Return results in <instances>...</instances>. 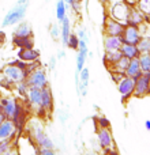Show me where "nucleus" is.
<instances>
[{"label": "nucleus", "mask_w": 150, "mask_h": 155, "mask_svg": "<svg viewBox=\"0 0 150 155\" xmlns=\"http://www.w3.org/2000/svg\"><path fill=\"white\" fill-rule=\"evenodd\" d=\"M23 132L32 137V140L37 144V147L40 150H43V148H56L55 142L51 139L48 132L45 131V127H44L41 118L38 117L29 118L26 125H25Z\"/></svg>", "instance_id": "nucleus-1"}, {"label": "nucleus", "mask_w": 150, "mask_h": 155, "mask_svg": "<svg viewBox=\"0 0 150 155\" xmlns=\"http://www.w3.org/2000/svg\"><path fill=\"white\" fill-rule=\"evenodd\" d=\"M14 150L16 155H38L40 148L37 147L32 137L27 134L22 132L21 135H16L14 139Z\"/></svg>", "instance_id": "nucleus-2"}, {"label": "nucleus", "mask_w": 150, "mask_h": 155, "mask_svg": "<svg viewBox=\"0 0 150 155\" xmlns=\"http://www.w3.org/2000/svg\"><path fill=\"white\" fill-rule=\"evenodd\" d=\"M27 7H29V2L27 3H16L7 14H5L4 19L2 22V27H8L12 25H18L19 22L23 21L25 15H26Z\"/></svg>", "instance_id": "nucleus-3"}, {"label": "nucleus", "mask_w": 150, "mask_h": 155, "mask_svg": "<svg viewBox=\"0 0 150 155\" xmlns=\"http://www.w3.org/2000/svg\"><path fill=\"white\" fill-rule=\"evenodd\" d=\"M130 7L131 5H128L124 0H115V2L109 0V3H108V15L111 18L116 19V21L121 22L123 25H126Z\"/></svg>", "instance_id": "nucleus-4"}, {"label": "nucleus", "mask_w": 150, "mask_h": 155, "mask_svg": "<svg viewBox=\"0 0 150 155\" xmlns=\"http://www.w3.org/2000/svg\"><path fill=\"white\" fill-rule=\"evenodd\" d=\"M25 82L27 83L29 87H37V88H45L48 87L49 80H48V74H46V70L41 65V67L36 68L34 71L29 74L25 79Z\"/></svg>", "instance_id": "nucleus-5"}, {"label": "nucleus", "mask_w": 150, "mask_h": 155, "mask_svg": "<svg viewBox=\"0 0 150 155\" xmlns=\"http://www.w3.org/2000/svg\"><path fill=\"white\" fill-rule=\"evenodd\" d=\"M2 75L4 76L5 79L10 80L11 83H14V84H16V83H19V82H23V80L26 79L25 71L21 70L19 67H16L12 63H8L7 65H4V67L2 68Z\"/></svg>", "instance_id": "nucleus-6"}, {"label": "nucleus", "mask_w": 150, "mask_h": 155, "mask_svg": "<svg viewBox=\"0 0 150 155\" xmlns=\"http://www.w3.org/2000/svg\"><path fill=\"white\" fill-rule=\"evenodd\" d=\"M126 25H123L121 22L116 21V19L111 18L109 15H107L104 18V25H102V31L104 35H113V37H120L123 29Z\"/></svg>", "instance_id": "nucleus-7"}, {"label": "nucleus", "mask_w": 150, "mask_h": 155, "mask_svg": "<svg viewBox=\"0 0 150 155\" xmlns=\"http://www.w3.org/2000/svg\"><path fill=\"white\" fill-rule=\"evenodd\" d=\"M118 90L121 95V102H127L131 97H134L135 90V79L130 76H124L118 83Z\"/></svg>", "instance_id": "nucleus-8"}, {"label": "nucleus", "mask_w": 150, "mask_h": 155, "mask_svg": "<svg viewBox=\"0 0 150 155\" xmlns=\"http://www.w3.org/2000/svg\"><path fill=\"white\" fill-rule=\"evenodd\" d=\"M97 142L100 148L105 151H109L115 148V140L111 128H98L97 129Z\"/></svg>", "instance_id": "nucleus-9"}, {"label": "nucleus", "mask_w": 150, "mask_h": 155, "mask_svg": "<svg viewBox=\"0 0 150 155\" xmlns=\"http://www.w3.org/2000/svg\"><path fill=\"white\" fill-rule=\"evenodd\" d=\"M19 101L14 97H0V110L7 120H12L15 116Z\"/></svg>", "instance_id": "nucleus-10"}, {"label": "nucleus", "mask_w": 150, "mask_h": 155, "mask_svg": "<svg viewBox=\"0 0 150 155\" xmlns=\"http://www.w3.org/2000/svg\"><path fill=\"white\" fill-rule=\"evenodd\" d=\"M150 95V72L142 74L139 78L135 79V90L134 97L137 98H145Z\"/></svg>", "instance_id": "nucleus-11"}, {"label": "nucleus", "mask_w": 150, "mask_h": 155, "mask_svg": "<svg viewBox=\"0 0 150 155\" xmlns=\"http://www.w3.org/2000/svg\"><path fill=\"white\" fill-rule=\"evenodd\" d=\"M123 44H131V45H137L139 40L142 38L141 30L138 26H131V25H126L123 29V33L120 35Z\"/></svg>", "instance_id": "nucleus-12"}, {"label": "nucleus", "mask_w": 150, "mask_h": 155, "mask_svg": "<svg viewBox=\"0 0 150 155\" xmlns=\"http://www.w3.org/2000/svg\"><path fill=\"white\" fill-rule=\"evenodd\" d=\"M55 99H53V94H52V90L48 87L43 88V95H41V112H43V118L49 116L52 112H53L55 107Z\"/></svg>", "instance_id": "nucleus-13"}, {"label": "nucleus", "mask_w": 150, "mask_h": 155, "mask_svg": "<svg viewBox=\"0 0 150 155\" xmlns=\"http://www.w3.org/2000/svg\"><path fill=\"white\" fill-rule=\"evenodd\" d=\"M16 135H18V129H16L14 121L5 118V120L0 124V140L15 139Z\"/></svg>", "instance_id": "nucleus-14"}, {"label": "nucleus", "mask_w": 150, "mask_h": 155, "mask_svg": "<svg viewBox=\"0 0 150 155\" xmlns=\"http://www.w3.org/2000/svg\"><path fill=\"white\" fill-rule=\"evenodd\" d=\"M89 80H90V72L89 68L83 67V70L79 72V83L75 88H77V94L79 97H86L89 91Z\"/></svg>", "instance_id": "nucleus-15"}, {"label": "nucleus", "mask_w": 150, "mask_h": 155, "mask_svg": "<svg viewBox=\"0 0 150 155\" xmlns=\"http://www.w3.org/2000/svg\"><path fill=\"white\" fill-rule=\"evenodd\" d=\"M19 60L25 63H33L40 60V52L34 48H21L18 49V53H16Z\"/></svg>", "instance_id": "nucleus-16"}, {"label": "nucleus", "mask_w": 150, "mask_h": 155, "mask_svg": "<svg viewBox=\"0 0 150 155\" xmlns=\"http://www.w3.org/2000/svg\"><path fill=\"white\" fill-rule=\"evenodd\" d=\"M142 23H145V14L141 12L137 5H131V7H130L128 16H127L126 25H131V26L139 27Z\"/></svg>", "instance_id": "nucleus-17"}, {"label": "nucleus", "mask_w": 150, "mask_h": 155, "mask_svg": "<svg viewBox=\"0 0 150 155\" xmlns=\"http://www.w3.org/2000/svg\"><path fill=\"white\" fill-rule=\"evenodd\" d=\"M121 44H123V41H121L120 37H113V35H104V41H102V45H104V51H105V52L120 51Z\"/></svg>", "instance_id": "nucleus-18"}, {"label": "nucleus", "mask_w": 150, "mask_h": 155, "mask_svg": "<svg viewBox=\"0 0 150 155\" xmlns=\"http://www.w3.org/2000/svg\"><path fill=\"white\" fill-rule=\"evenodd\" d=\"M12 37H33V30L29 22L22 21L18 23V26L14 30Z\"/></svg>", "instance_id": "nucleus-19"}, {"label": "nucleus", "mask_w": 150, "mask_h": 155, "mask_svg": "<svg viewBox=\"0 0 150 155\" xmlns=\"http://www.w3.org/2000/svg\"><path fill=\"white\" fill-rule=\"evenodd\" d=\"M126 76H130V78H139L142 75V70H141V65H139V60L137 59H131L128 61V65H127V70H126Z\"/></svg>", "instance_id": "nucleus-20"}, {"label": "nucleus", "mask_w": 150, "mask_h": 155, "mask_svg": "<svg viewBox=\"0 0 150 155\" xmlns=\"http://www.w3.org/2000/svg\"><path fill=\"white\" fill-rule=\"evenodd\" d=\"M120 53H121V56L127 57L128 60L137 59V57H139V54H141L138 46L137 45H131V44H121Z\"/></svg>", "instance_id": "nucleus-21"}, {"label": "nucleus", "mask_w": 150, "mask_h": 155, "mask_svg": "<svg viewBox=\"0 0 150 155\" xmlns=\"http://www.w3.org/2000/svg\"><path fill=\"white\" fill-rule=\"evenodd\" d=\"M60 23H62V26H60V40H62L63 46H67L68 37H70V34H71V23H70L68 16H66Z\"/></svg>", "instance_id": "nucleus-22"}, {"label": "nucleus", "mask_w": 150, "mask_h": 155, "mask_svg": "<svg viewBox=\"0 0 150 155\" xmlns=\"http://www.w3.org/2000/svg\"><path fill=\"white\" fill-rule=\"evenodd\" d=\"M12 44L18 49L34 48V38L33 37H12Z\"/></svg>", "instance_id": "nucleus-23"}, {"label": "nucleus", "mask_w": 150, "mask_h": 155, "mask_svg": "<svg viewBox=\"0 0 150 155\" xmlns=\"http://www.w3.org/2000/svg\"><path fill=\"white\" fill-rule=\"evenodd\" d=\"M128 61L130 60L127 57L121 56L115 64H112L109 67V72H119V74H124L127 70V65H128Z\"/></svg>", "instance_id": "nucleus-24"}, {"label": "nucleus", "mask_w": 150, "mask_h": 155, "mask_svg": "<svg viewBox=\"0 0 150 155\" xmlns=\"http://www.w3.org/2000/svg\"><path fill=\"white\" fill-rule=\"evenodd\" d=\"M121 57L120 51H113V52H105L104 56H102V61H104L105 67L109 68L112 64H115L119 59Z\"/></svg>", "instance_id": "nucleus-25"}, {"label": "nucleus", "mask_w": 150, "mask_h": 155, "mask_svg": "<svg viewBox=\"0 0 150 155\" xmlns=\"http://www.w3.org/2000/svg\"><path fill=\"white\" fill-rule=\"evenodd\" d=\"M67 4L64 0H57L56 2V19L62 22L63 19L67 16Z\"/></svg>", "instance_id": "nucleus-26"}, {"label": "nucleus", "mask_w": 150, "mask_h": 155, "mask_svg": "<svg viewBox=\"0 0 150 155\" xmlns=\"http://www.w3.org/2000/svg\"><path fill=\"white\" fill-rule=\"evenodd\" d=\"M138 60H139V65H141V70H142V74L150 72V53H141Z\"/></svg>", "instance_id": "nucleus-27"}, {"label": "nucleus", "mask_w": 150, "mask_h": 155, "mask_svg": "<svg viewBox=\"0 0 150 155\" xmlns=\"http://www.w3.org/2000/svg\"><path fill=\"white\" fill-rule=\"evenodd\" d=\"M139 53H150V35H143L137 44Z\"/></svg>", "instance_id": "nucleus-28"}, {"label": "nucleus", "mask_w": 150, "mask_h": 155, "mask_svg": "<svg viewBox=\"0 0 150 155\" xmlns=\"http://www.w3.org/2000/svg\"><path fill=\"white\" fill-rule=\"evenodd\" d=\"M14 151V139L0 140V155Z\"/></svg>", "instance_id": "nucleus-29"}, {"label": "nucleus", "mask_w": 150, "mask_h": 155, "mask_svg": "<svg viewBox=\"0 0 150 155\" xmlns=\"http://www.w3.org/2000/svg\"><path fill=\"white\" fill-rule=\"evenodd\" d=\"M67 46L73 51H78V46H79V38L75 33H71L70 37H68V42H67Z\"/></svg>", "instance_id": "nucleus-30"}, {"label": "nucleus", "mask_w": 150, "mask_h": 155, "mask_svg": "<svg viewBox=\"0 0 150 155\" xmlns=\"http://www.w3.org/2000/svg\"><path fill=\"white\" fill-rule=\"evenodd\" d=\"M135 5H137L138 10H139L141 12H143L145 15L150 12V0H138Z\"/></svg>", "instance_id": "nucleus-31"}, {"label": "nucleus", "mask_w": 150, "mask_h": 155, "mask_svg": "<svg viewBox=\"0 0 150 155\" xmlns=\"http://www.w3.org/2000/svg\"><path fill=\"white\" fill-rule=\"evenodd\" d=\"M64 2H66V4H67V7H70L75 14H79L82 0H64Z\"/></svg>", "instance_id": "nucleus-32"}, {"label": "nucleus", "mask_w": 150, "mask_h": 155, "mask_svg": "<svg viewBox=\"0 0 150 155\" xmlns=\"http://www.w3.org/2000/svg\"><path fill=\"white\" fill-rule=\"evenodd\" d=\"M96 124L97 128H111V121L105 116H98L96 118Z\"/></svg>", "instance_id": "nucleus-33"}, {"label": "nucleus", "mask_w": 150, "mask_h": 155, "mask_svg": "<svg viewBox=\"0 0 150 155\" xmlns=\"http://www.w3.org/2000/svg\"><path fill=\"white\" fill-rule=\"evenodd\" d=\"M49 34H51L52 40H59L60 38V26L57 23H52L49 27Z\"/></svg>", "instance_id": "nucleus-34"}, {"label": "nucleus", "mask_w": 150, "mask_h": 155, "mask_svg": "<svg viewBox=\"0 0 150 155\" xmlns=\"http://www.w3.org/2000/svg\"><path fill=\"white\" fill-rule=\"evenodd\" d=\"M56 116H57V118H59V121H60L62 124L67 123V120L70 118V114H68V110H66V109H57Z\"/></svg>", "instance_id": "nucleus-35"}, {"label": "nucleus", "mask_w": 150, "mask_h": 155, "mask_svg": "<svg viewBox=\"0 0 150 155\" xmlns=\"http://www.w3.org/2000/svg\"><path fill=\"white\" fill-rule=\"evenodd\" d=\"M15 88L18 90V93L25 98V95H26V93H27V88H29V86H27V83L23 80V82L16 83V84H15Z\"/></svg>", "instance_id": "nucleus-36"}, {"label": "nucleus", "mask_w": 150, "mask_h": 155, "mask_svg": "<svg viewBox=\"0 0 150 155\" xmlns=\"http://www.w3.org/2000/svg\"><path fill=\"white\" fill-rule=\"evenodd\" d=\"M77 35L79 40H83V41H87L89 42V35H87V31H86V29H83V27H79L77 31Z\"/></svg>", "instance_id": "nucleus-37"}, {"label": "nucleus", "mask_w": 150, "mask_h": 155, "mask_svg": "<svg viewBox=\"0 0 150 155\" xmlns=\"http://www.w3.org/2000/svg\"><path fill=\"white\" fill-rule=\"evenodd\" d=\"M0 86H2V87L8 88V90H11V88H14V87H15V84H14V83H11L8 79H5L4 76H3L2 79H0Z\"/></svg>", "instance_id": "nucleus-38"}, {"label": "nucleus", "mask_w": 150, "mask_h": 155, "mask_svg": "<svg viewBox=\"0 0 150 155\" xmlns=\"http://www.w3.org/2000/svg\"><path fill=\"white\" fill-rule=\"evenodd\" d=\"M38 155H59L56 151V148H43L40 150Z\"/></svg>", "instance_id": "nucleus-39"}, {"label": "nucleus", "mask_w": 150, "mask_h": 155, "mask_svg": "<svg viewBox=\"0 0 150 155\" xmlns=\"http://www.w3.org/2000/svg\"><path fill=\"white\" fill-rule=\"evenodd\" d=\"M124 76H126V74H119V72H111V78H112V79H113V82H115L116 84H118V83L120 82V80L123 79Z\"/></svg>", "instance_id": "nucleus-40"}, {"label": "nucleus", "mask_w": 150, "mask_h": 155, "mask_svg": "<svg viewBox=\"0 0 150 155\" xmlns=\"http://www.w3.org/2000/svg\"><path fill=\"white\" fill-rule=\"evenodd\" d=\"M56 57H51V60H49V64H48V67H49V70H52L53 71L55 70V67H56Z\"/></svg>", "instance_id": "nucleus-41"}, {"label": "nucleus", "mask_w": 150, "mask_h": 155, "mask_svg": "<svg viewBox=\"0 0 150 155\" xmlns=\"http://www.w3.org/2000/svg\"><path fill=\"white\" fill-rule=\"evenodd\" d=\"M5 42V33L4 31H0V46Z\"/></svg>", "instance_id": "nucleus-42"}, {"label": "nucleus", "mask_w": 150, "mask_h": 155, "mask_svg": "<svg viewBox=\"0 0 150 155\" xmlns=\"http://www.w3.org/2000/svg\"><path fill=\"white\" fill-rule=\"evenodd\" d=\"M64 56H66V52L64 51H59L57 52V54H56V59H63Z\"/></svg>", "instance_id": "nucleus-43"}, {"label": "nucleus", "mask_w": 150, "mask_h": 155, "mask_svg": "<svg viewBox=\"0 0 150 155\" xmlns=\"http://www.w3.org/2000/svg\"><path fill=\"white\" fill-rule=\"evenodd\" d=\"M124 2H126L128 5H135V4H137L138 0H124Z\"/></svg>", "instance_id": "nucleus-44"}, {"label": "nucleus", "mask_w": 150, "mask_h": 155, "mask_svg": "<svg viewBox=\"0 0 150 155\" xmlns=\"http://www.w3.org/2000/svg\"><path fill=\"white\" fill-rule=\"evenodd\" d=\"M145 22H146L148 25H150V12H149V14H146V15H145Z\"/></svg>", "instance_id": "nucleus-45"}, {"label": "nucleus", "mask_w": 150, "mask_h": 155, "mask_svg": "<svg viewBox=\"0 0 150 155\" xmlns=\"http://www.w3.org/2000/svg\"><path fill=\"white\" fill-rule=\"evenodd\" d=\"M145 128L148 129V131H150V120H146L145 121Z\"/></svg>", "instance_id": "nucleus-46"}, {"label": "nucleus", "mask_w": 150, "mask_h": 155, "mask_svg": "<svg viewBox=\"0 0 150 155\" xmlns=\"http://www.w3.org/2000/svg\"><path fill=\"white\" fill-rule=\"evenodd\" d=\"M4 120H5V117H4V114L2 113V110H0V124H2Z\"/></svg>", "instance_id": "nucleus-47"}, {"label": "nucleus", "mask_w": 150, "mask_h": 155, "mask_svg": "<svg viewBox=\"0 0 150 155\" xmlns=\"http://www.w3.org/2000/svg\"><path fill=\"white\" fill-rule=\"evenodd\" d=\"M12 155H16V154H15V150H14V153H12Z\"/></svg>", "instance_id": "nucleus-48"}, {"label": "nucleus", "mask_w": 150, "mask_h": 155, "mask_svg": "<svg viewBox=\"0 0 150 155\" xmlns=\"http://www.w3.org/2000/svg\"><path fill=\"white\" fill-rule=\"evenodd\" d=\"M87 155H89V154H87Z\"/></svg>", "instance_id": "nucleus-49"}]
</instances>
